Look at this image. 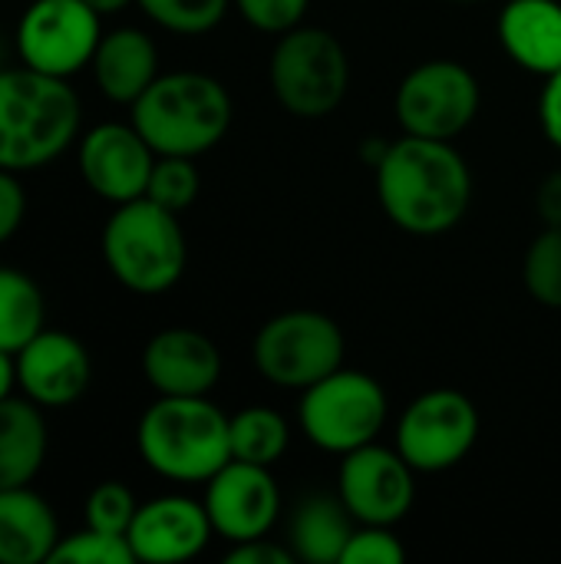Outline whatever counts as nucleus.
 Returning a JSON list of instances; mask_svg holds the SVG:
<instances>
[{
  "label": "nucleus",
  "mask_w": 561,
  "mask_h": 564,
  "mask_svg": "<svg viewBox=\"0 0 561 564\" xmlns=\"http://www.w3.org/2000/svg\"><path fill=\"white\" fill-rule=\"evenodd\" d=\"M374 178L384 215L417 238L453 231L473 202L470 165L443 139L403 132L374 165Z\"/></svg>",
  "instance_id": "1"
},
{
  "label": "nucleus",
  "mask_w": 561,
  "mask_h": 564,
  "mask_svg": "<svg viewBox=\"0 0 561 564\" xmlns=\"http://www.w3.org/2000/svg\"><path fill=\"white\" fill-rule=\"evenodd\" d=\"M83 106L69 79L30 66L0 69V169L33 172L56 162L79 135Z\"/></svg>",
  "instance_id": "2"
},
{
  "label": "nucleus",
  "mask_w": 561,
  "mask_h": 564,
  "mask_svg": "<svg viewBox=\"0 0 561 564\" xmlns=\"http://www.w3.org/2000/svg\"><path fill=\"white\" fill-rule=\"evenodd\" d=\"M228 420L208 397H159L139 416L136 449L155 476L205 486L231 463Z\"/></svg>",
  "instance_id": "3"
},
{
  "label": "nucleus",
  "mask_w": 561,
  "mask_h": 564,
  "mask_svg": "<svg viewBox=\"0 0 561 564\" xmlns=\"http://www.w3.org/2000/svg\"><path fill=\"white\" fill-rule=\"evenodd\" d=\"M132 126L155 155H202L215 149L231 126L228 89L195 69L159 73L155 83L129 106Z\"/></svg>",
  "instance_id": "4"
},
{
  "label": "nucleus",
  "mask_w": 561,
  "mask_h": 564,
  "mask_svg": "<svg viewBox=\"0 0 561 564\" xmlns=\"http://www.w3.org/2000/svg\"><path fill=\"white\" fill-rule=\"evenodd\" d=\"M103 261L126 291L165 294L182 281L188 261L179 215L145 195L116 205L103 228Z\"/></svg>",
  "instance_id": "5"
},
{
  "label": "nucleus",
  "mask_w": 561,
  "mask_h": 564,
  "mask_svg": "<svg viewBox=\"0 0 561 564\" xmlns=\"http://www.w3.org/2000/svg\"><path fill=\"white\" fill-rule=\"evenodd\" d=\"M271 89L298 119L331 116L350 86V56L344 43L321 26H294L281 33L271 63Z\"/></svg>",
  "instance_id": "6"
},
{
  "label": "nucleus",
  "mask_w": 561,
  "mask_h": 564,
  "mask_svg": "<svg viewBox=\"0 0 561 564\" xmlns=\"http://www.w3.org/2000/svg\"><path fill=\"white\" fill-rule=\"evenodd\" d=\"M387 393L370 373L341 367L301 390L298 423L311 446L347 456L367 443H377L387 423Z\"/></svg>",
  "instance_id": "7"
},
{
  "label": "nucleus",
  "mask_w": 561,
  "mask_h": 564,
  "mask_svg": "<svg viewBox=\"0 0 561 564\" xmlns=\"http://www.w3.org/2000/svg\"><path fill=\"white\" fill-rule=\"evenodd\" d=\"M344 334L321 311H284L261 324L251 344L258 373L281 390H308L344 367Z\"/></svg>",
  "instance_id": "8"
},
{
  "label": "nucleus",
  "mask_w": 561,
  "mask_h": 564,
  "mask_svg": "<svg viewBox=\"0 0 561 564\" xmlns=\"http://www.w3.org/2000/svg\"><path fill=\"white\" fill-rule=\"evenodd\" d=\"M479 79L456 59H427L413 66L397 89L393 109L407 135L453 142L479 116Z\"/></svg>",
  "instance_id": "9"
},
{
  "label": "nucleus",
  "mask_w": 561,
  "mask_h": 564,
  "mask_svg": "<svg viewBox=\"0 0 561 564\" xmlns=\"http://www.w3.org/2000/svg\"><path fill=\"white\" fill-rule=\"evenodd\" d=\"M103 40V17L86 0H30L17 23L20 63L69 79L93 63Z\"/></svg>",
  "instance_id": "10"
},
{
  "label": "nucleus",
  "mask_w": 561,
  "mask_h": 564,
  "mask_svg": "<svg viewBox=\"0 0 561 564\" xmlns=\"http://www.w3.org/2000/svg\"><path fill=\"white\" fill-rule=\"evenodd\" d=\"M479 440L476 403L450 387L420 393L397 423V449L417 473L460 466Z\"/></svg>",
  "instance_id": "11"
},
{
  "label": "nucleus",
  "mask_w": 561,
  "mask_h": 564,
  "mask_svg": "<svg viewBox=\"0 0 561 564\" xmlns=\"http://www.w3.org/2000/svg\"><path fill=\"white\" fill-rule=\"evenodd\" d=\"M417 469L400 456V449H387L367 443L344 456L337 469V496L357 525H397L407 519L417 499Z\"/></svg>",
  "instance_id": "12"
},
{
  "label": "nucleus",
  "mask_w": 561,
  "mask_h": 564,
  "mask_svg": "<svg viewBox=\"0 0 561 564\" xmlns=\"http://www.w3.org/2000/svg\"><path fill=\"white\" fill-rule=\"evenodd\" d=\"M205 512L218 539L238 545L261 539L281 516V489L268 466L231 459L205 482Z\"/></svg>",
  "instance_id": "13"
},
{
  "label": "nucleus",
  "mask_w": 561,
  "mask_h": 564,
  "mask_svg": "<svg viewBox=\"0 0 561 564\" xmlns=\"http://www.w3.org/2000/svg\"><path fill=\"white\" fill-rule=\"evenodd\" d=\"M155 149L129 122H103L76 145V165L93 195L109 205L142 198L155 165Z\"/></svg>",
  "instance_id": "14"
},
{
  "label": "nucleus",
  "mask_w": 561,
  "mask_h": 564,
  "mask_svg": "<svg viewBox=\"0 0 561 564\" xmlns=\"http://www.w3.org/2000/svg\"><path fill=\"white\" fill-rule=\"evenodd\" d=\"M93 380L89 350L63 330L43 327L17 350V387L43 410L73 406Z\"/></svg>",
  "instance_id": "15"
},
{
  "label": "nucleus",
  "mask_w": 561,
  "mask_h": 564,
  "mask_svg": "<svg viewBox=\"0 0 561 564\" xmlns=\"http://www.w3.org/2000/svg\"><path fill=\"white\" fill-rule=\"evenodd\" d=\"M215 529L205 512V502L188 496H159L152 502H139L136 519L126 532L136 562L179 564L198 558Z\"/></svg>",
  "instance_id": "16"
},
{
  "label": "nucleus",
  "mask_w": 561,
  "mask_h": 564,
  "mask_svg": "<svg viewBox=\"0 0 561 564\" xmlns=\"http://www.w3.org/2000/svg\"><path fill=\"white\" fill-rule=\"evenodd\" d=\"M142 377L159 397H208L222 380V354L195 327H165L142 350Z\"/></svg>",
  "instance_id": "17"
},
{
  "label": "nucleus",
  "mask_w": 561,
  "mask_h": 564,
  "mask_svg": "<svg viewBox=\"0 0 561 564\" xmlns=\"http://www.w3.org/2000/svg\"><path fill=\"white\" fill-rule=\"evenodd\" d=\"M496 30L503 50L519 69L542 79L561 69L559 0H509L499 13Z\"/></svg>",
  "instance_id": "18"
},
{
  "label": "nucleus",
  "mask_w": 561,
  "mask_h": 564,
  "mask_svg": "<svg viewBox=\"0 0 561 564\" xmlns=\"http://www.w3.org/2000/svg\"><path fill=\"white\" fill-rule=\"evenodd\" d=\"M89 69L96 79V89L109 102L132 106L159 76V50L145 30L116 26L103 33Z\"/></svg>",
  "instance_id": "19"
},
{
  "label": "nucleus",
  "mask_w": 561,
  "mask_h": 564,
  "mask_svg": "<svg viewBox=\"0 0 561 564\" xmlns=\"http://www.w3.org/2000/svg\"><path fill=\"white\" fill-rule=\"evenodd\" d=\"M60 522L30 486L0 489V564H50Z\"/></svg>",
  "instance_id": "20"
},
{
  "label": "nucleus",
  "mask_w": 561,
  "mask_h": 564,
  "mask_svg": "<svg viewBox=\"0 0 561 564\" xmlns=\"http://www.w3.org/2000/svg\"><path fill=\"white\" fill-rule=\"evenodd\" d=\"M46 446L43 406L26 397H7L0 403V489L30 486L46 463Z\"/></svg>",
  "instance_id": "21"
},
{
  "label": "nucleus",
  "mask_w": 561,
  "mask_h": 564,
  "mask_svg": "<svg viewBox=\"0 0 561 564\" xmlns=\"http://www.w3.org/2000/svg\"><path fill=\"white\" fill-rule=\"evenodd\" d=\"M357 529L341 496H308L288 525V549L304 564H341V555Z\"/></svg>",
  "instance_id": "22"
},
{
  "label": "nucleus",
  "mask_w": 561,
  "mask_h": 564,
  "mask_svg": "<svg viewBox=\"0 0 561 564\" xmlns=\"http://www.w3.org/2000/svg\"><path fill=\"white\" fill-rule=\"evenodd\" d=\"M43 327H46V297L40 284L23 271L0 264V350L17 354Z\"/></svg>",
  "instance_id": "23"
},
{
  "label": "nucleus",
  "mask_w": 561,
  "mask_h": 564,
  "mask_svg": "<svg viewBox=\"0 0 561 564\" xmlns=\"http://www.w3.org/2000/svg\"><path fill=\"white\" fill-rule=\"evenodd\" d=\"M231 436V459L255 463V466H274L288 446H291V426L281 413L268 406H248L228 420Z\"/></svg>",
  "instance_id": "24"
},
{
  "label": "nucleus",
  "mask_w": 561,
  "mask_h": 564,
  "mask_svg": "<svg viewBox=\"0 0 561 564\" xmlns=\"http://www.w3.org/2000/svg\"><path fill=\"white\" fill-rule=\"evenodd\" d=\"M522 284L532 301L561 311V225H546V231L529 245L522 258Z\"/></svg>",
  "instance_id": "25"
},
{
  "label": "nucleus",
  "mask_w": 561,
  "mask_h": 564,
  "mask_svg": "<svg viewBox=\"0 0 561 564\" xmlns=\"http://www.w3.org/2000/svg\"><path fill=\"white\" fill-rule=\"evenodd\" d=\"M136 3L152 23L179 36H202L215 30L231 7V0H136Z\"/></svg>",
  "instance_id": "26"
},
{
  "label": "nucleus",
  "mask_w": 561,
  "mask_h": 564,
  "mask_svg": "<svg viewBox=\"0 0 561 564\" xmlns=\"http://www.w3.org/2000/svg\"><path fill=\"white\" fill-rule=\"evenodd\" d=\"M202 178L195 169V159L188 155H159L149 175V188L145 198H152L155 205L169 208V212H185L195 198H198Z\"/></svg>",
  "instance_id": "27"
},
{
  "label": "nucleus",
  "mask_w": 561,
  "mask_h": 564,
  "mask_svg": "<svg viewBox=\"0 0 561 564\" xmlns=\"http://www.w3.org/2000/svg\"><path fill=\"white\" fill-rule=\"evenodd\" d=\"M132 564L136 555L129 549L126 535L99 532L93 525H83L79 532L60 535L50 564Z\"/></svg>",
  "instance_id": "28"
},
{
  "label": "nucleus",
  "mask_w": 561,
  "mask_h": 564,
  "mask_svg": "<svg viewBox=\"0 0 561 564\" xmlns=\"http://www.w3.org/2000/svg\"><path fill=\"white\" fill-rule=\"evenodd\" d=\"M136 496L129 486L122 482H99L83 506V525H93L99 532H112V535H126L132 519H136Z\"/></svg>",
  "instance_id": "29"
},
{
  "label": "nucleus",
  "mask_w": 561,
  "mask_h": 564,
  "mask_svg": "<svg viewBox=\"0 0 561 564\" xmlns=\"http://www.w3.org/2000/svg\"><path fill=\"white\" fill-rule=\"evenodd\" d=\"M407 549L393 535V525H357L341 564H400Z\"/></svg>",
  "instance_id": "30"
},
{
  "label": "nucleus",
  "mask_w": 561,
  "mask_h": 564,
  "mask_svg": "<svg viewBox=\"0 0 561 564\" xmlns=\"http://www.w3.org/2000/svg\"><path fill=\"white\" fill-rule=\"evenodd\" d=\"M238 7V13L261 33H288L294 26H301L308 3L311 0H231Z\"/></svg>",
  "instance_id": "31"
},
{
  "label": "nucleus",
  "mask_w": 561,
  "mask_h": 564,
  "mask_svg": "<svg viewBox=\"0 0 561 564\" xmlns=\"http://www.w3.org/2000/svg\"><path fill=\"white\" fill-rule=\"evenodd\" d=\"M23 215H26V192L17 172L0 169V245H7L20 231Z\"/></svg>",
  "instance_id": "32"
},
{
  "label": "nucleus",
  "mask_w": 561,
  "mask_h": 564,
  "mask_svg": "<svg viewBox=\"0 0 561 564\" xmlns=\"http://www.w3.org/2000/svg\"><path fill=\"white\" fill-rule=\"evenodd\" d=\"M228 564H294V552L288 545L271 542L268 535L251 539V542H238L231 545V552L225 555Z\"/></svg>",
  "instance_id": "33"
},
{
  "label": "nucleus",
  "mask_w": 561,
  "mask_h": 564,
  "mask_svg": "<svg viewBox=\"0 0 561 564\" xmlns=\"http://www.w3.org/2000/svg\"><path fill=\"white\" fill-rule=\"evenodd\" d=\"M539 122L546 139L561 152V69L546 76L542 96H539Z\"/></svg>",
  "instance_id": "34"
},
{
  "label": "nucleus",
  "mask_w": 561,
  "mask_h": 564,
  "mask_svg": "<svg viewBox=\"0 0 561 564\" xmlns=\"http://www.w3.org/2000/svg\"><path fill=\"white\" fill-rule=\"evenodd\" d=\"M536 212L546 225H561V172H552L542 178L536 192Z\"/></svg>",
  "instance_id": "35"
},
{
  "label": "nucleus",
  "mask_w": 561,
  "mask_h": 564,
  "mask_svg": "<svg viewBox=\"0 0 561 564\" xmlns=\"http://www.w3.org/2000/svg\"><path fill=\"white\" fill-rule=\"evenodd\" d=\"M13 387H17V354L0 350V403L13 397Z\"/></svg>",
  "instance_id": "36"
},
{
  "label": "nucleus",
  "mask_w": 561,
  "mask_h": 564,
  "mask_svg": "<svg viewBox=\"0 0 561 564\" xmlns=\"http://www.w3.org/2000/svg\"><path fill=\"white\" fill-rule=\"evenodd\" d=\"M99 17H112V13H119V10H126L129 3H136V0H86Z\"/></svg>",
  "instance_id": "37"
},
{
  "label": "nucleus",
  "mask_w": 561,
  "mask_h": 564,
  "mask_svg": "<svg viewBox=\"0 0 561 564\" xmlns=\"http://www.w3.org/2000/svg\"><path fill=\"white\" fill-rule=\"evenodd\" d=\"M453 3H483V0H453Z\"/></svg>",
  "instance_id": "38"
}]
</instances>
